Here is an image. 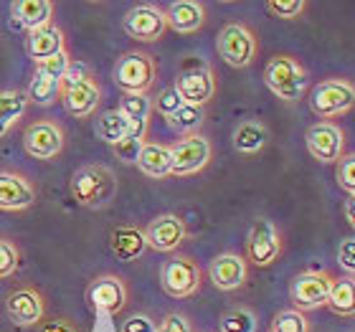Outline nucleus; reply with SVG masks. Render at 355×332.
<instances>
[{"label": "nucleus", "instance_id": "e433bc0d", "mask_svg": "<svg viewBox=\"0 0 355 332\" xmlns=\"http://www.w3.org/2000/svg\"><path fill=\"white\" fill-rule=\"evenodd\" d=\"M338 168H335V177H338V185L348 193V198L355 195V155L353 152H345V155L338 160Z\"/></svg>", "mask_w": 355, "mask_h": 332}, {"label": "nucleus", "instance_id": "6ab92c4d", "mask_svg": "<svg viewBox=\"0 0 355 332\" xmlns=\"http://www.w3.org/2000/svg\"><path fill=\"white\" fill-rule=\"evenodd\" d=\"M38 191L33 180L15 170H0V211L18 213L36 206Z\"/></svg>", "mask_w": 355, "mask_h": 332}, {"label": "nucleus", "instance_id": "412c9836", "mask_svg": "<svg viewBox=\"0 0 355 332\" xmlns=\"http://www.w3.org/2000/svg\"><path fill=\"white\" fill-rule=\"evenodd\" d=\"M26 51L33 59V64L53 59V56L67 51V33L51 21L49 26L31 30L28 36H26Z\"/></svg>", "mask_w": 355, "mask_h": 332}, {"label": "nucleus", "instance_id": "7c9ffc66", "mask_svg": "<svg viewBox=\"0 0 355 332\" xmlns=\"http://www.w3.org/2000/svg\"><path fill=\"white\" fill-rule=\"evenodd\" d=\"M165 122L173 132L188 137V134H198V130L206 122V112L200 107H193V104H183L178 112H173L171 117H165Z\"/></svg>", "mask_w": 355, "mask_h": 332}, {"label": "nucleus", "instance_id": "f704fd0d", "mask_svg": "<svg viewBox=\"0 0 355 332\" xmlns=\"http://www.w3.org/2000/svg\"><path fill=\"white\" fill-rule=\"evenodd\" d=\"M272 332H310V320L297 310H282L274 315Z\"/></svg>", "mask_w": 355, "mask_h": 332}, {"label": "nucleus", "instance_id": "f257e3e1", "mask_svg": "<svg viewBox=\"0 0 355 332\" xmlns=\"http://www.w3.org/2000/svg\"><path fill=\"white\" fill-rule=\"evenodd\" d=\"M69 191L74 195V200L82 208L89 211H102V208L112 206V200L117 198L119 183L114 170L107 165H84L71 175Z\"/></svg>", "mask_w": 355, "mask_h": 332}, {"label": "nucleus", "instance_id": "4468645a", "mask_svg": "<svg viewBox=\"0 0 355 332\" xmlns=\"http://www.w3.org/2000/svg\"><path fill=\"white\" fill-rule=\"evenodd\" d=\"M6 315L15 327H38L46 320V297L33 284L15 287L6 297Z\"/></svg>", "mask_w": 355, "mask_h": 332}, {"label": "nucleus", "instance_id": "5701e85b", "mask_svg": "<svg viewBox=\"0 0 355 332\" xmlns=\"http://www.w3.org/2000/svg\"><path fill=\"white\" fill-rule=\"evenodd\" d=\"M110 249L117 261L122 264H132L145 254L148 241H145V231L140 226H117L110 234Z\"/></svg>", "mask_w": 355, "mask_h": 332}, {"label": "nucleus", "instance_id": "ddd939ff", "mask_svg": "<svg viewBox=\"0 0 355 332\" xmlns=\"http://www.w3.org/2000/svg\"><path fill=\"white\" fill-rule=\"evenodd\" d=\"M211 157H214L211 140H206L203 134H188L183 140H178L175 145H171V175H196L200 170H206Z\"/></svg>", "mask_w": 355, "mask_h": 332}, {"label": "nucleus", "instance_id": "4be33fe9", "mask_svg": "<svg viewBox=\"0 0 355 332\" xmlns=\"http://www.w3.org/2000/svg\"><path fill=\"white\" fill-rule=\"evenodd\" d=\"M163 13L168 28H173L175 33H196L206 23V6L198 0H178L163 8Z\"/></svg>", "mask_w": 355, "mask_h": 332}, {"label": "nucleus", "instance_id": "c9c22d12", "mask_svg": "<svg viewBox=\"0 0 355 332\" xmlns=\"http://www.w3.org/2000/svg\"><path fill=\"white\" fill-rule=\"evenodd\" d=\"M266 10H269L274 18H282V21H297V18H302V13L307 10V3H304V0H269V3H266Z\"/></svg>", "mask_w": 355, "mask_h": 332}, {"label": "nucleus", "instance_id": "4c0bfd02", "mask_svg": "<svg viewBox=\"0 0 355 332\" xmlns=\"http://www.w3.org/2000/svg\"><path fill=\"white\" fill-rule=\"evenodd\" d=\"M183 99H180V94L175 91V87H165L160 94H157V99L153 102V110H157L163 117H171L173 112H178L180 107H183Z\"/></svg>", "mask_w": 355, "mask_h": 332}, {"label": "nucleus", "instance_id": "79ce46f5", "mask_svg": "<svg viewBox=\"0 0 355 332\" xmlns=\"http://www.w3.org/2000/svg\"><path fill=\"white\" fill-rule=\"evenodd\" d=\"M36 332H82V327L69 317H51V320H44Z\"/></svg>", "mask_w": 355, "mask_h": 332}, {"label": "nucleus", "instance_id": "f03ea898", "mask_svg": "<svg viewBox=\"0 0 355 332\" xmlns=\"http://www.w3.org/2000/svg\"><path fill=\"white\" fill-rule=\"evenodd\" d=\"M264 84L274 96H279L282 102H300L310 89V74L297 56L277 53L266 61Z\"/></svg>", "mask_w": 355, "mask_h": 332}, {"label": "nucleus", "instance_id": "39448f33", "mask_svg": "<svg viewBox=\"0 0 355 332\" xmlns=\"http://www.w3.org/2000/svg\"><path fill=\"white\" fill-rule=\"evenodd\" d=\"M157 79V61L148 51H127L117 59L114 67V84L125 94L148 96Z\"/></svg>", "mask_w": 355, "mask_h": 332}, {"label": "nucleus", "instance_id": "b1692460", "mask_svg": "<svg viewBox=\"0 0 355 332\" xmlns=\"http://www.w3.org/2000/svg\"><path fill=\"white\" fill-rule=\"evenodd\" d=\"M13 23L23 30H36L49 26L53 18V3L51 0H15L10 6Z\"/></svg>", "mask_w": 355, "mask_h": 332}, {"label": "nucleus", "instance_id": "a211bd4d", "mask_svg": "<svg viewBox=\"0 0 355 332\" xmlns=\"http://www.w3.org/2000/svg\"><path fill=\"white\" fill-rule=\"evenodd\" d=\"M142 231H145L148 249H155L160 254H175L188 241V223L175 213L157 216Z\"/></svg>", "mask_w": 355, "mask_h": 332}, {"label": "nucleus", "instance_id": "9b49d317", "mask_svg": "<svg viewBox=\"0 0 355 332\" xmlns=\"http://www.w3.org/2000/svg\"><path fill=\"white\" fill-rule=\"evenodd\" d=\"M333 281L335 277L330 272H325V269L297 274L295 279H292V284H289V299L295 304V310L304 315V312L325 307Z\"/></svg>", "mask_w": 355, "mask_h": 332}, {"label": "nucleus", "instance_id": "423d86ee", "mask_svg": "<svg viewBox=\"0 0 355 332\" xmlns=\"http://www.w3.org/2000/svg\"><path fill=\"white\" fill-rule=\"evenodd\" d=\"M69 67H71V56L69 51L59 53L49 61H38L36 71H33V79H31L28 89H26V96H28V104H38V107H51L61 99V84H64V76H67Z\"/></svg>", "mask_w": 355, "mask_h": 332}, {"label": "nucleus", "instance_id": "2f4dec72", "mask_svg": "<svg viewBox=\"0 0 355 332\" xmlns=\"http://www.w3.org/2000/svg\"><path fill=\"white\" fill-rule=\"evenodd\" d=\"M259 330V320L257 312L249 307H234L221 317L218 332H257Z\"/></svg>", "mask_w": 355, "mask_h": 332}, {"label": "nucleus", "instance_id": "aec40b11", "mask_svg": "<svg viewBox=\"0 0 355 332\" xmlns=\"http://www.w3.org/2000/svg\"><path fill=\"white\" fill-rule=\"evenodd\" d=\"M208 277H211L216 289L234 292V289H241L246 284L249 264H246L244 256L231 254V251L229 254H218V256L211 261V266H208Z\"/></svg>", "mask_w": 355, "mask_h": 332}, {"label": "nucleus", "instance_id": "f3484780", "mask_svg": "<svg viewBox=\"0 0 355 332\" xmlns=\"http://www.w3.org/2000/svg\"><path fill=\"white\" fill-rule=\"evenodd\" d=\"M304 142H307V152L322 165L338 163L345 155V132L335 122L312 125L307 130V134H304Z\"/></svg>", "mask_w": 355, "mask_h": 332}, {"label": "nucleus", "instance_id": "ea45409f", "mask_svg": "<svg viewBox=\"0 0 355 332\" xmlns=\"http://www.w3.org/2000/svg\"><path fill=\"white\" fill-rule=\"evenodd\" d=\"M338 264L348 272V277L353 279L355 274V238H345V241H340V249H338Z\"/></svg>", "mask_w": 355, "mask_h": 332}, {"label": "nucleus", "instance_id": "1a4fd4ad", "mask_svg": "<svg viewBox=\"0 0 355 332\" xmlns=\"http://www.w3.org/2000/svg\"><path fill=\"white\" fill-rule=\"evenodd\" d=\"M355 104V87L350 79H325L310 91V110L322 122H333L338 117H345Z\"/></svg>", "mask_w": 355, "mask_h": 332}, {"label": "nucleus", "instance_id": "c756f323", "mask_svg": "<svg viewBox=\"0 0 355 332\" xmlns=\"http://www.w3.org/2000/svg\"><path fill=\"white\" fill-rule=\"evenodd\" d=\"M130 125L117 110H107L96 117V140L107 142V145H117L119 140H125V134L130 132Z\"/></svg>", "mask_w": 355, "mask_h": 332}, {"label": "nucleus", "instance_id": "a878e982", "mask_svg": "<svg viewBox=\"0 0 355 332\" xmlns=\"http://www.w3.org/2000/svg\"><path fill=\"white\" fill-rule=\"evenodd\" d=\"M269 145V127L259 119H244L234 130V148L241 155H257Z\"/></svg>", "mask_w": 355, "mask_h": 332}, {"label": "nucleus", "instance_id": "2eb2a0df", "mask_svg": "<svg viewBox=\"0 0 355 332\" xmlns=\"http://www.w3.org/2000/svg\"><path fill=\"white\" fill-rule=\"evenodd\" d=\"M122 28L130 38L142 41V44H155L165 36L168 23H165V13L160 6L153 3H140V6L130 8L122 18Z\"/></svg>", "mask_w": 355, "mask_h": 332}, {"label": "nucleus", "instance_id": "dca6fc26", "mask_svg": "<svg viewBox=\"0 0 355 332\" xmlns=\"http://www.w3.org/2000/svg\"><path fill=\"white\" fill-rule=\"evenodd\" d=\"M282 256V231L269 218H257L246 236V261L269 266Z\"/></svg>", "mask_w": 355, "mask_h": 332}, {"label": "nucleus", "instance_id": "473e14b6", "mask_svg": "<svg viewBox=\"0 0 355 332\" xmlns=\"http://www.w3.org/2000/svg\"><path fill=\"white\" fill-rule=\"evenodd\" d=\"M117 112L127 122H145L153 114V99L137 94H122V99L117 104Z\"/></svg>", "mask_w": 355, "mask_h": 332}, {"label": "nucleus", "instance_id": "f8f14e48", "mask_svg": "<svg viewBox=\"0 0 355 332\" xmlns=\"http://www.w3.org/2000/svg\"><path fill=\"white\" fill-rule=\"evenodd\" d=\"M67 132L56 119H36L23 132V148L36 160H56L64 152Z\"/></svg>", "mask_w": 355, "mask_h": 332}, {"label": "nucleus", "instance_id": "cd10ccee", "mask_svg": "<svg viewBox=\"0 0 355 332\" xmlns=\"http://www.w3.org/2000/svg\"><path fill=\"white\" fill-rule=\"evenodd\" d=\"M148 132H150V119L145 122H132L130 125V132L125 134V140H119L117 145H112V152L117 157L119 163L125 165H135L137 157H140L145 142H148Z\"/></svg>", "mask_w": 355, "mask_h": 332}, {"label": "nucleus", "instance_id": "6e6552de", "mask_svg": "<svg viewBox=\"0 0 355 332\" xmlns=\"http://www.w3.org/2000/svg\"><path fill=\"white\" fill-rule=\"evenodd\" d=\"M216 51L229 67L234 69H246L252 67L257 53H259V38L246 23H226L218 30L216 38Z\"/></svg>", "mask_w": 355, "mask_h": 332}, {"label": "nucleus", "instance_id": "0eeeda50", "mask_svg": "<svg viewBox=\"0 0 355 332\" xmlns=\"http://www.w3.org/2000/svg\"><path fill=\"white\" fill-rule=\"evenodd\" d=\"M160 287L173 299H188L203 287V272L198 261L188 254H173L160 266Z\"/></svg>", "mask_w": 355, "mask_h": 332}, {"label": "nucleus", "instance_id": "c85d7f7f", "mask_svg": "<svg viewBox=\"0 0 355 332\" xmlns=\"http://www.w3.org/2000/svg\"><path fill=\"white\" fill-rule=\"evenodd\" d=\"M325 307L333 312V315H338V317H353V312H355V284H353V279H350V277L333 281Z\"/></svg>", "mask_w": 355, "mask_h": 332}, {"label": "nucleus", "instance_id": "72a5a7b5", "mask_svg": "<svg viewBox=\"0 0 355 332\" xmlns=\"http://www.w3.org/2000/svg\"><path fill=\"white\" fill-rule=\"evenodd\" d=\"M21 246L13 238L0 236V279H10L21 269Z\"/></svg>", "mask_w": 355, "mask_h": 332}, {"label": "nucleus", "instance_id": "a19ab883", "mask_svg": "<svg viewBox=\"0 0 355 332\" xmlns=\"http://www.w3.org/2000/svg\"><path fill=\"white\" fill-rule=\"evenodd\" d=\"M155 332H193V327H191V322H188L185 315H180V312H171V315L157 325Z\"/></svg>", "mask_w": 355, "mask_h": 332}, {"label": "nucleus", "instance_id": "58836bf2", "mask_svg": "<svg viewBox=\"0 0 355 332\" xmlns=\"http://www.w3.org/2000/svg\"><path fill=\"white\" fill-rule=\"evenodd\" d=\"M157 322L150 315H132L127 317L122 325H119V332H155Z\"/></svg>", "mask_w": 355, "mask_h": 332}, {"label": "nucleus", "instance_id": "20e7f679", "mask_svg": "<svg viewBox=\"0 0 355 332\" xmlns=\"http://www.w3.org/2000/svg\"><path fill=\"white\" fill-rule=\"evenodd\" d=\"M173 87H175V91L180 94V99L185 104H193V107L203 110L216 96L214 67L206 64L200 56H185L180 74H178V82Z\"/></svg>", "mask_w": 355, "mask_h": 332}, {"label": "nucleus", "instance_id": "bb28decb", "mask_svg": "<svg viewBox=\"0 0 355 332\" xmlns=\"http://www.w3.org/2000/svg\"><path fill=\"white\" fill-rule=\"evenodd\" d=\"M137 168L140 173H145L148 177H168L171 175V145L163 142H145L140 157H137Z\"/></svg>", "mask_w": 355, "mask_h": 332}, {"label": "nucleus", "instance_id": "37998d69", "mask_svg": "<svg viewBox=\"0 0 355 332\" xmlns=\"http://www.w3.org/2000/svg\"><path fill=\"white\" fill-rule=\"evenodd\" d=\"M345 221H348L350 226H355V213H353V198H348V203H345Z\"/></svg>", "mask_w": 355, "mask_h": 332}, {"label": "nucleus", "instance_id": "393cba45", "mask_svg": "<svg viewBox=\"0 0 355 332\" xmlns=\"http://www.w3.org/2000/svg\"><path fill=\"white\" fill-rule=\"evenodd\" d=\"M26 112H28V96L23 89L0 91V140L13 132V127L26 117Z\"/></svg>", "mask_w": 355, "mask_h": 332}, {"label": "nucleus", "instance_id": "7ed1b4c3", "mask_svg": "<svg viewBox=\"0 0 355 332\" xmlns=\"http://www.w3.org/2000/svg\"><path fill=\"white\" fill-rule=\"evenodd\" d=\"M61 102L69 114L76 119H89L102 104V87L87 67L71 61L64 84H61Z\"/></svg>", "mask_w": 355, "mask_h": 332}, {"label": "nucleus", "instance_id": "9d476101", "mask_svg": "<svg viewBox=\"0 0 355 332\" xmlns=\"http://www.w3.org/2000/svg\"><path fill=\"white\" fill-rule=\"evenodd\" d=\"M130 302V287L117 274H102L89 281L87 287V304L89 310L104 317H117Z\"/></svg>", "mask_w": 355, "mask_h": 332}]
</instances>
